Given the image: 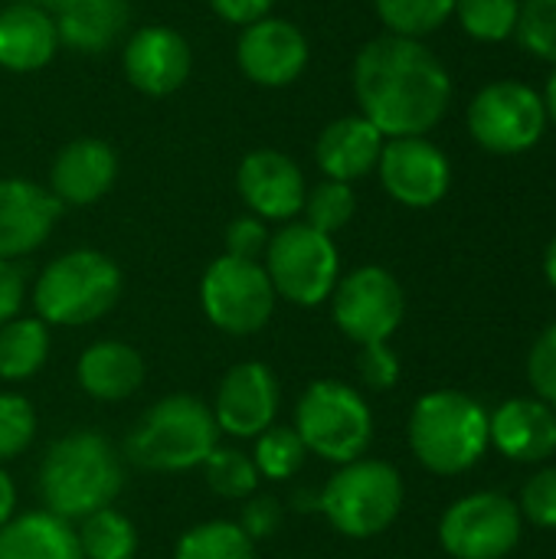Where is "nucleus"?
Listing matches in <instances>:
<instances>
[{
	"mask_svg": "<svg viewBox=\"0 0 556 559\" xmlns=\"http://www.w3.org/2000/svg\"><path fill=\"white\" fill-rule=\"evenodd\" d=\"M239 527L249 534V540H269L275 537V531L282 527V508L275 498H252L242 508V521Z\"/></svg>",
	"mask_w": 556,
	"mask_h": 559,
	"instance_id": "obj_40",
	"label": "nucleus"
},
{
	"mask_svg": "<svg viewBox=\"0 0 556 559\" xmlns=\"http://www.w3.org/2000/svg\"><path fill=\"white\" fill-rule=\"evenodd\" d=\"M62 213V203L49 193V187H39L23 177H3L0 180V259H20L36 252L56 219Z\"/></svg>",
	"mask_w": 556,
	"mask_h": 559,
	"instance_id": "obj_18",
	"label": "nucleus"
},
{
	"mask_svg": "<svg viewBox=\"0 0 556 559\" xmlns=\"http://www.w3.org/2000/svg\"><path fill=\"white\" fill-rule=\"evenodd\" d=\"M488 442L518 465H541L556 455V409L537 396L505 400L488 416Z\"/></svg>",
	"mask_w": 556,
	"mask_h": 559,
	"instance_id": "obj_20",
	"label": "nucleus"
},
{
	"mask_svg": "<svg viewBox=\"0 0 556 559\" xmlns=\"http://www.w3.org/2000/svg\"><path fill=\"white\" fill-rule=\"evenodd\" d=\"M7 3H26V7H39L46 13H56L62 7V0H7Z\"/></svg>",
	"mask_w": 556,
	"mask_h": 559,
	"instance_id": "obj_46",
	"label": "nucleus"
},
{
	"mask_svg": "<svg viewBox=\"0 0 556 559\" xmlns=\"http://www.w3.org/2000/svg\"><path fill=\"white\" fill-rule=\"evenodd\" d=\"M121 69L125 79L151 98L174 95L177 88L187 85L190 69H193V52L184 33L164 23H147L138 26L125 49H121Z\"/></svg>",
	"mask_w": 556,
	"mask_h": 559,
	"instance_id": "obj_15",
	"label": "nucleus"
},
{
	"mask_svg": "<svg viewBox=\"0 0 556 559\" xmlns=\"http://www.w3.org/2000/svg\"><path fill=\"white\" fill-rule=\"evenodd\" d=\"M265 275L279 298L315 308L331 298L341 278V255L328 233L308 223H288L265 246Z\"/></svg>",
	"mask_w": 556,
	"mask_h": 559,
	"instance_id": "obj_8",
	"label": "nucleus"
},
{
	"mask_svg": "<svg viewBox=\"0 0 556 559\" xmlns=\"http://www.w3.org/2000/svg\"><path fill=\"white\" fill-rule=\"evenodd\" d=\"M521 518H528L534 527L556 531V468H541L528 478L521 491Z\"/></svg>",
	"mask_w": 556,
	"mask_h": 559,
	"instance_id": "obj_37",
	"label": "nucleus"
},
{
	"mask_svg": "<svg viewBox=\"0 0 556 559\" xmlns=\"http://www.w3.org/2000/svg\"><path fill=\"white\" fill-rule=\"evenodd\" d=\"M354 210H357V197L351 183H341V180H321L318 187L305 193V206H301L305 223L328 236L344 229L354 219Z\"/></svg>",
	"mask_w": 556,
	"mask_h": 559,
	"instance_id": "obj_31",
	"label": "nucleus"
},
{
	"mask_svg": "<svg viewBox=\"0 0 556 559\" xmlns=\"http://www.w3.org/2000/svg\"><path fill=\"white\" fill-rule=\"evenodd\" d=\"M13 508H16V488H13V478L0 468V527L13 518Z\"/></svg>",
	"mask_w": 556,
	"mask_h": 559,
	"instance_id": "obj_43",
	"label": "nucleus"
},
{
	"mask_svg": "<svg viewBox=\"0 0 556 559\" xmlns=\"http://www.w3.org/2000/svg\"><path fill=\"white\" fill-rule=\"evenodd\" d=\"M36 436V413L20 393H0V462L29 449Z\"/></svg>",
	"mask_w": 556,
	"mask_h": 559,
	"instance_id": "obj_35",
	"label": "nucleus"
},
{
	"mask_svg": "<svg viewBox=\"0 0 556 559\" xmlns=\"http://www.w3.org/2000/svg\"><path fill=\"white\" fill-rule=\"evenodd\" d=\"M544 111L551 115L556 121V72L551 75V82H547V92H544Z\"/></svg>",
	"mask_w": 556,
	"mask_h": 559,
	"instance_id": "obj_45",
	"label": "nucleus"
},
{
	"mask_svg": "<svg viewBox=\"0 0 556 559\" xmlns=\"http://www.w3.org/2000/svg\"><path fill=\"white\" fill-rule=\"evenodd\" d=\"M213 13L233 26H249L262 16H272L275 0H210Z\"/></svg>",
	"mask_w": 556,
	"mask_h": 559,
	"instance_id": "obj_42",
	"label": "nucleus"
},
{
	"mask_svg": "<svg viewBox=\"0 0 556 559\" xmlns=\"http://www.w3.org/2000/svg\"><path fill=\"white\" fill-rule=\"evenodd\" d=\"M528 380L534 386V396L556 409V321L541 331L528 354Z\"/></svg>",
	"mask_w": 556,
	"mask_h": 559,
	"instance_id": "obj_36",
	"label": "nucleus"
},
{
	"mask_svg": "<svg viewBox=\"0 0 556 559\" xmlns=\"http://www.w3.org/2000/svg\"><path fill=\"white\" fill-rule=\"evenodd\" d=\"M213 409L187 393L154 403L128 436V459L147 472H187L216 449Z\"/></svg>",
	"mask_w": 556,
	"mask_h": 559,
	"instance_id": "obj_4",
	"label": "nucleus"
},
{
	"mask_svg": "<svg viewBox=\"0 0 556 559\" xmlns=\"http://www.w3.org/2000/svg\"><path fill=\"white\" fill-rule=\"evenodd\" d=\"M0 559H85L69 521L49 511L10 518L0 527Z\"/></svg>",
	"mask_w": 556,
	"mask_h": 559,
	"instance_id": "obj_25",
	"label": "nucleus"
},
{
	"mask_svg": "<svg viewBox=\"0 0 556 559\" xmlns=\"http://www.w3.org/2000/svg\"><path fill=\"white\" fill-rule=\"evenodd\" d=\"M269 229H265V219L259 216H239L226 226V255H236V259H249V262H259V255L265 252L269 246Z\"/></svg>",
	"mask_w": 556,
	"mask_h": 559,
	"instance_id": "obj_38",
	"label": "nucleus"
},
{
	"mask_svg": "<svg viewBox=\"0 0 556 559\" xmlns=\"http://www.w3.org/2000/svg\"><path fill=\"white\" fill-rule=\"evenodd\" d=\"M403 508V478L393 465L377 459H354L334 472L318 495V511L328 524L351 537L367 540L383 534Z\"/></svg>",
	"mask_w": 556,
	"mask_h": 559,
	"instance_id": "obj_6",
	"label": "nucleus"
},
{
	"mask_svg": "<svg viewBox=\"0 0 556 559\" xmlns=\"http://www.w3.org/2000/svg\"><path fill=\"white\" fill-rule=\"evenodd\" d=\"M305 455H308V449L292 426H269L262 436H256L252 462L259 468V478L285 481L305 465Z\"/></svg>",
	"mask_w": 556,
	"mask_h": 559,
	"instance_id": "obj_30",
	"label": "nucleus"
},
{
	"mask_svg": "<svg viewBox=\"0 0 556 559\" xmlns=\"http://www.w3.org/2000/svg\"><path fill=\"white\" fill-rule=\"evenodd\" d=\"M174 559H256V540L233 521H206L177 540Z\"/></svg>",
	"mask_w": 556,
	"mask_h": 559,
	"instance_id": "obj_27",
	"label": "nucleus"
},
{
	"mask_svg": "<svg viewBox=\"0 0 556 559\" xmlns=\"http://www.w3.org/2000/svg\"><path fill=\"white\" fill-rule=\"evenodd\" d=\"M387 138L364 118V115H344L334 118L315 141V160L328 180L354 183L377 170L380 151Z\"/></svg>",
	"mask_w": 556,
	"mask_h": 559,
	"instance_id": "obj_21",
	"label": "nucleus"
},
{
	"mask_svg": "<svg viewBox=\"0 0 556 559\" xmlns=\"http://www.w3.org/2000/svg\"><path fill=\"white\" fill-rule=\"evenodd\" d=\"M311 49L305 33L282 16H262L242 26L236 43L239 72L262 88H285L308 69Z\"/></svg>",
	"mask_w": 556,
	"mask_h": 559,
	"instance_id": "obj_14",
	"label": "nucleus"
},
{
	"mask_svg": "<svg viewBox=\"0 0 556 559\" xmlns=\"http://www.w3.org/2000/svg\"><path fill=\"white\" fill-rule=\"evenodd\" d=\"M59 29V46H69L85 56H98L118 43L128 29L131 3L128 0H62L52 13Z\"/></svg>",
	"mask_w": 556,
	"mask_h": 559,
	"instance_id": "obj_23",
	"label": "nucleus"
},
{
	"mask_svg": "<svg viewBox=\"0 0 556 559\" xmlns=\"http://www.w3.org/2000/svg\"><path fill=\"white\" fill-rule=\"evenodd\" d=\"M275 413H279V383L265 364L256 360L236 364L223 377L213 403V419L220 432H229L236 439H256L275 423Z\"/></svg>",
	"mask_w": 556,
	"mask_h": 559,
	"instance_id": "obj_17",
	"label": "nucleus"
},
{
	"mask_svg": "<svg viewBox=\"0 0 556 559\" xmlns=\"http://www.w3.org/2000/svg\"><path fill=\"white\" fill-rule=\"evenodd\" d=\"M331 314L344 337L357 347L387 344L406 314V298L400 282L380 265H360L338 278L331 292Z\"/></svg>",
	"mask_w": 556,
	"mask_h": 559,
	"instance_id": "obj_11",
	"label": "nucleus"
},
{
	"mask_svg": "<svg viewBox=\"0 0 556 559\" xmlns=\"http://www.w3.org/2000/svg\"><path fill=\"white\" fill-rule=\"evenodd\" d=\"M49 357V328L39 318H13L0 324V380L23 383Z\"/></svg>",
	"mask_w": 556,
	"mask_h": 559,
	"instance_id": "obj_26",
	"label": "nucleus"
},
{
	"mask_svg": "<svg viewBox=\"0 0 556 559\" xmlns=\"http://www.w3.org/2000/svg\"><path fill=\"white\" fill-rule=\"evenodd\" d=\"M354 95L383 138H426L449 111L452 79L429 46L387 33L357 52Z\"/></svg>",
	"mask_w": 556,
	"mask_h": 559,
	"instance_id": "obj_1",
	"label": "nucleus"
},
{
	"mask_svg": "<svg viewBox=\"0 0 556 559\" xmlns=\"http://www.w3.org/2000/svg\"><path fill=\"white\" fill-rule=\"evenodd\" d=\"M275 288L262 262L220 255L210 262L200 282V305L213 328L246 337L269 324L275 311Z\"/></svg>",
	"mask_w": 556,
	"mask_h": 559,
	"instance_id": "obj_9",
	"label": "nucleus"
},
{
	"mask_svg": "<svg viewBox=\"0 0 556 559\" xmlns=\"http://www.w3.org/2000/svg\"><path fill=\"white\" fill-rule=\"evenodd\" d=\"M377 170L383 190L410 210L436 206L452 183L449 157L426 138H390L380 151Z\"/></svg>",
	"mask_w": 556,
	"mask_h": 559,
	"instance_id": "obj_13",
	"label": "nucleus"
},
{
	"mask_svg": "<svg viewBox=\"0 0 556 559\" xmlns=\"http://www.w3.org/2000/svg\"><path fill=\"white\" fill-rule=\"evenodd\" d=\"M456 13L469 36L482 43H501L514 33L521 3L518 0H456Z\"/></svg>",
	"mask_w": 556,
	"mask_h": 559,
	"instance_id": "obj_33",
	"label": "nucleus"
},
{
	"mask_svg": "<svg viewBox=\"0 0 556 559\" xmlns=\"http://www.w3.org/2000/svg\"><path fill=\"white\" fill-rule=\"evenodd\" d=\"M521 508L498 491H475L449 504L439 544L452 559H505L521 544Z\"/></svg>",
	"mask_w": 556,
	"mask_h": 559,
	"instance_id": "obj_10",
	"label": "nucleus"
},
{
	"mask_svg": "<svg viewBox=\"0 0 556 559\" xmlns=\"http://www.w3.org/2000/svg\"><path fill=\"white\" fill-rule=\"evenodd\" d=\"M410 449L433 475H462L488 452V409L459 390H433L410 413Z\"/></svg>",
	"mask_w": 556,
	"mask_h": 559,
	"instance_id": "obj_3",
	"label": "nucleus"
},
{
	"mask_svg": "<svg viewBox=\"0 0 556 559\" xmlns=\"http://www.w3.org/2000/svg\"><path fill=\"white\" fill-rule=\"evenodd\" d=\"M236 190L252 216L279 223L298 216L308 193L301 167L275 147H259L242 157L236 170Z\"/></svg>",
	"mask_w": 556,
	"mask_h": 559,
	"instance_id": "obj_16",
	"label": "nucleus"
},
{
	"mask_svg": "<svg viewBox=\"0 0 556 559\" xmlns=\"http://www.w3.org/2000/svg\"><path fill=\"white\" fill-rule=\"evenodd\" d=\"M295 432L308 452L347 465L370 449L374 416L354 386L341 380H318L295 406Z\"/></svg>",
	"mask_w": 556,
	"mask_h": 559,
	"instance_id": "obj_7",
	"label": "nucleus"
},
{
	"mask_svg": "<svg viewBox=\"0 0 556 559\" xmlns=\"http://www.w3.org/2000/svg\"><path fill=\"white\" fill-rule=\"evenodd\" d=\"M357 373L370 390H390L400 380V357L387 344H367L357 354Z\"/></svg>",
	"mask_w": 556,
	"mask_h": 559,
	"instance_id": "obj_39",
	"label": "nucleus"
},
{
	"mask_svg": "<svg viewBox=\"0 0 556 559\" xmlns=\"http://www.w3.org/2000/svg\"><path fill=\"white\" fill-rule=\"evenodd\" d=\"M23 298H26L23 272H20L10 259H0V324L13 321V318L20 314Z\"/></svg>",
	"mask_w": 556,
	"mask_h": 559,
	"instance_id": "obj_41",
	"label": "nucleus"
},
{
	"mask_svg": "<svg viewBox=\"0 0 556 559\" xmlns=\"http://www.w3.org/2000/svg\"><path fill=\"white\" fill-rule=\"evenodd\" d=\"M206 475V485L229 501L249 498L259 488V468L249 455L236 452V449H213L206 455V462L200 465Z\"/></svg>",
	"mask_w": 556,
	"mask_h": 559,
	"instance_id": "obj_32",
	"label": "nucleus"
},
{
	"mask_svg": "<svg viewBox=\"0 0 556 559\" xmlns=\"http://www.w3.org/2000/svg\"><path fill=\"white\" fill-rule=\"evenodd\" d=\"M118 180V154L102 138H75L59 147L49 167V193L62 206H92Z\"/></svg>",
	"mask_w": 556,
	"mask_h": 559,
	"instance_id": "obj_19",
	"label": "nucleus"
},
{
	"mask_svg": "<svg viewBox=\"0 0 556 559\" xmlns=\"http://www.w3.org/2000/svg\"><path fill=\"white\" fill-rule=\"evenodd\" d=\"M79 386L102 403L128 400L144 380V360L121 341H98L79 357Z\"/></svg>",
	"mask_w": 556,
	"mask_h": 559,
	"instance_id": "obj_24",
	"label": "nucleus"
},
{
	"mask_svg": "<svg viewBox=\"0 0 556 559\" xmlns=\"http://www.w3.org/2000/svg\"><path fill=\"white\" fill-rule=\"evenodd\" d=\"M547 128L544 98L524 82H492L469 105V131L492 154L531 151Z\"/></svg>",
	"mask_w": 556,
	"mask_h": 559,
	"instance_id": "obj_12",
	"label": "nucleus"
},
{
	"mask_svg": "<svg viewBox=\"0 0 556 559\" xmlns=\"http://www.w3.org/2000/svg\"><path fill=\"white\" fill-rule=\"evenodd\" d=\"M125 485L121 462L105 436L79 429L49 445L39 465V498L49 514L62 521H82L102 508H111Z\"/></svg>",
	"mask_w": 556,
	"mask_h": 559,
	"instance_id": "obj_2",
	"label": "nucleus"
},
{
	"mask_svg": "<svg viewBox=\"0 0 556 559\" xmlns=\"http://www.w3.org/2000/svg\"><path fill=\"white\" fill-rule=\"evenodd\" d=\"M514 33L528 52L556 66V0H524Z\"/></svg>",
	"mask_w": 556,
	"mask_h": 559,
	"instance_id": "obj_34",
	"label": "nucleus"
},
{
	"mask_svg": "<svg viewBox=\"0 0 556 559\" xmlns=\"http://www.w3.org/2000/svg\"><path fill=\"white\" fill-rule=\"evenodd\" d=\"M374 7L393 36L410 39L439 29L456 13V0H374Z\"/></svg>",
	"mask_w": 556,
	"mask_h": 559,
	"instance_id": "obj_29",
	"label": "nucleus"
},
{
	"mask_svg": "<svg viewBox=\"0 0 556 559\" xmlns=\"http://www.w3.org/2000/svg\"><path fill=\"white\" fill-rule=\"evenodd\" d=\"M544 275H547L551 288L556 292V236L551 239V246H547V255H544Z\"/></svg>",
	"mask_w": 556,
	"mask_h": 559,
	"instance_id": "obj_44",
	"label": "nucleus"
},
{
	"mask_svg": "<svg viewBox=\"0 0 556 559\" xmlns=\"http://www.w3.org/2000/svg\"><path fill=\"white\" fill-rule=\"evenodd\" d=\"M121 298V269L98 249H72L52 259L33 288L36 318L56 328L98 321Z\"/></svg>",
	"mask_w": 556,
	"mask_h": 559,
	"instance_id": "obj_5",
	"label": "nucleus"
},
{
	"mask_svg": "<svg viewBox=\"0 0 556 559\" xmlns=\"http://www.w3.org/2000/svg\"><path fill=\"white\" fill-rule=\"evenodd\" d=\"M59 49V29L52 13L26 3H7L0 10V69L36 72L52 62Z\"/></svg>",
	"mask_w": 556,
	"mask_h": 559,
	"instance_id": "obj_22",
	"label": "nucleus"
},
{
	"mask_svg": "<svg viewBox=\"0 0 556 559\" xmlns=\"http://www.w3.org/2000/svg\"><path fill=\"white\" fill-rule=\"evenodd\" d=\"M75 537L85 559H131L138 550L134 524L115 508H102L82 518V531Z\"/></svg>",
	"mask_w": 556,
	"mask_h": 559,
	"instance_id": "obj_28",
	"label": "nucleus"
}]
</instances>
